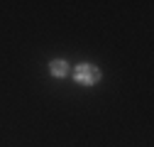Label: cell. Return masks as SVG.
Returning <instances> with one entry per match:
<instances>
[{
    "label": "cell",
    "instance_id": "cell-1",
    "mask_svg": "<svg viewBox=\"0 0 154 147\" xmlns=\"http://www.w3.org/2000/svg\"><path fill=\"white\" fill-rule=\"evenodd\" d=\"M98 79H100V71L95 69V66H91V64H81L79 69H76V81H79V83L91 86V83H95Z\"/></svg>",
    "mask_w": 154,
    "mask_h": 147
},
{
    "label": "cell",
    "instance_id": "cell-2",
    "mask_svg": "<svg viewBox=\"0 0 154 147\" xmlns=\"http://www.w3.org/2000/svg\"><path fill=\"white\" fill-rule=\"evenodd\" d=\"M66 71H69L66 61H61V59L51 61V74H54V76H66Z\"/></svg>",
    "mask_w": 154,
    "mask_h": 147
}]
</instances>
